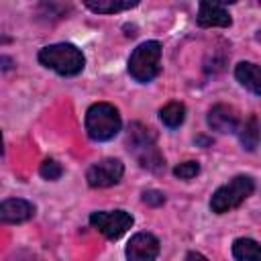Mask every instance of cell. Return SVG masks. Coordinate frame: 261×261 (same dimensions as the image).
Segmentation results:
<instances>
[{
  "instance_id": "6da1fadb",
  "label": "cell",
  "mask_w": 261,
  "mask_h": 261,
  "mask_svg": "<svg viewBox=\"0 0 261 261\" xmlns=\"http://www.w3.org/2000/svg\"><path fill=\"white\" fill-rule=\"evenodd\" d=\"M157 137L153 133V128L141 124V122H133L130 128H128V151L137 157L139 165L145 167V169H151V171H159L163 169L165 161H163V155L159 153L157 145H155Z\"/></svg>"
},
{
  "instance_id": "7a4b0ae2",
  "label": "cell",
  "mask_w": 261,
  "mask_h": 261,
  "mask_svg": "<svg viewBox=\"0 0 261 261\" xmlns=\"http://www.w3.org/2000/svg\"><path fill=\"white\" fill-rule=\"evenodd\" d=\"M39 61L59 75H77L84 71L86 57L71 43H53L39 51Z\"/></svg>"
},
{
  "instance_id": "3957f363",
  "label": "cell",
  "mask_w": 261,
  "mask_h": 261,
  "mask_svg": "<svg viewBox=\"0 0 261 261\" xmlns=\"http://www.w3.org/2000/svg\"><path fill=\"white\" fill-rule=\"evenodd\" d=\"M120 114L108 102H96L86 112V133L94 141H110L120 130Z\"/></svg>"
},
{
  "instance_id": "277c9868",
  "label": "cell",
  "mask_w": 261,
  "mask_h": 261,
  "mask_svg": "<svg viewBox=\"0 0 261 261\" xmlns=\"http://www.w3.org/2000/svg\"><path fill=\"white\" fill-rule=\"evenodd\" d=\"M159 61H161V45L157 41H145L130 53L128 73L135 82L149 84L159 73Z\"/></svg>"
},
{
  "instance_id": "5b68a950",
  "label": "cell",
  "mask_w": 261,
  "mask_h": 261,
  "mask_svg": "<svg viewBox=\"0 0 261 261\" xmlns=\"http://www.w3.org/2000/svg\"><path fill=\"white\" fill-rule=\"evenodd\" d=\"M255 190V181L249 175H237L224 186H220L210 198V210L216 214H224L237 206H241Z\"/></svg>"
},
{
  "instance_id": "8992f818",
  "label": "cell",
  "mask_w": 261,
  "mask_h": 261,
  "mask_svg": "<svg viewBox=\"0 0 261 261\" xmlns=\"http://www.w3.org/2000/svg\"><path fill=\"white\" fill-rule=\"evenodd\" d=\"M133 222L135 220L126 210H98L90 214V224L110 241L120 239Z\"/></svg>"
},
{
  "instance_id": "52a82bcc",
  "label": "cell",
  "mask_w": 261,
  "mask_h": 261,
  "mask_svg": "<svg viewBox=\"0 0 261 261\" xmlns=\"http://www.w3.org/2000/svg\"><path fill=\"white\" fill-rule=\"evenodd\" d=\"M122 173H124L122 161L114 159V157H106V159H100L88 167L86 179H88L90 188H110V186H116L120 181Z\"/></svg>"
},
{
  "instance_id": "ba28073f",
  "label": "cell",
  "mask_w": 261,
  "mask_h": 261,
  "mask_svg": "<svg viewBox=\"0 0 261 261\" xmlns=\"http://www.w3.org/2000/svg\"><path fill=\"white\" fill-rule=\"evenodd\" d=\"M126 261H155L159 255V241L151 232H137L126 245Z\"/></svg>"
},
{
  "instance_id": "9c48e42d",
  "label": "cell",
  "mask_w": 261,
  "mask_h": 261,
  "mask_svg": "<svg viewBox=\"0 0 261 261\" xmlns=\"http://www.w3.org/2000/svg\"><path fill=\"white\" fill-rule=\"evenodd\" d=\"M35 216V206L22 198H8L0 202V222L20 224Z\"/></svg>"
},
{
  "instance_id": "30bf717a",
  "label": "cell",
  "mask_w": 261,
  "mask_h": 261,
  "mask_svg": "<svg viewBox=\"0 0 261 261\" xmlns=\"http://www.w3.org/2000/svg\"><path fill=\"white\" fill-rule=\"evenodd\" d=\"M208 126L218 133H237L239 130V114L228 104H216L208 112Z\"/></svg>"
},
{
  "instance_id": "8fae6325",
  "label": "cell",
  "mask_w": 261,
  "mask_h": 261,
  "mask_svg": "<svg viewBox=\"0 0 261 261\" xmlns=\"http://www.w3.org/2000/svg\"><path fill=\"white\" fill-rule=\"evenodd\" d=\"M196 20L200 27H230L232 22L228 10L218 2H200Z\"/></svg>"
},
{
  "instance_id": "7c38bea8",
  "label": "cell",
  "mask_w": 261,
  "mask_h": 261,
  "mask_svg": "<svg viewBox=\"0 0 261 261\" xmlns=\"http://www.w3.org/2000/svg\"><path fill=\"white\" fill-rule=\"evenodd\" d=\"M234 77L239 80L241 86L249 88L253 94H261V71L259 65L253 61H241L234 67Z\"/></svg>"
},
{
  "instance_id": "4fadbf2b",
  "label": "cell",
  "mask_w": 261,
  "mask_h": 261,
  "mask_svg": "<svg viewBox=\"0 0 261 261\" xmlns=\"http://www.w3.org/2000/svg\"><path fill=\"white\" fill-rule=\"evenodd\" d=\"M232 255L237 261H259V243L249 237H241L232 243Z\"/></svg>"
},
{
  "instance_id": "5bb4252c",
  "label": "cell",
  "mask_w": 261,
  "mask_h": 261,
  "mask_svg": "<svg viewBox=\"0 0 261 261\" xmlns=\"http://www.w3.org/2000/svg\"><path fill=\"white\" fill-rule=\"evenodd\" d=\"M139 2L137 0H88L86 2V8H90L92 12H98V14H114V12H120V10H128V8H135Z\"/></svg>"
},
{
  "instance_id": "9a60e30c",
  "label": "cell",
  "mask_w": 261,
  "mask_h": 261,
  "mask_svg": "<svg viewBox=\"0 0 261 261\" xmlns=\"http://www.w3.org/2000/svg\"><path fill=\"white\" fill-rule=\"evenodd\" d=\"M239 139H241V145L247 149V151H255L257 145H259V120L257 116H249L245 120V124L239 128Z\"/></svg>"
},
{
  "instance_id": "2e32d148",
  "label": "cell",
  "mask_w": 261,
  "mask_h": 261,
  "mask_svg": "<svg viewBox=\"0 0 261 261\" xmlns=\"http://www.w3.org/2000/svg\"><path fill=\"white\" fill-rule=\"evenodd\" d=\"M159 118L167 128H177L186 118V106L181 102H169L159 110Z\"/></svg>"
},
{
  "instance_id": "e0dca14e",
  "label": "cell",
  "mask_w": 261,
  "mask_h": 261,
  "mask_svg": "<svg viewBox=\"0 0 261 261\" xmlns=\"http://www.w3.org/2000/svg\"><path fill=\"white\" fill-rule=\"evenodd\" d=\"M39 173H41V177H43V179L55 181V179H59V177H61L63 167H61L55 159H45V161L41 163V167H39Z\"/></svg>"
},
{
  "instance_id": "ac0fdd59",
  "label": "cell",
  "mask_w": 261,
  "mask_h": 261,
  "mask_svg": "<svg viewBox=\"0 0 261 261\" xmlns=\"http://www.w3.org/2000/svg\"><path fill=\"white\" fill-rule=\"evenodd\" d=\"M200 173V163L198 161H184L173 167V175L179 179H192Z\"/></svg>"
},
{
  "instance_id": "d6986e66",
  "label": "cell",
  "mask_w": 261,
  "mask_h": 261,
  "mask_svg": "<svg viewBox=\"0 0 261 261\" xmlns=\"http://www.w3.org/2000/svg\"><path fill=\"white\" fill-rule=\"evenodd\" d=\"M143 202L149 206H161L165 202V194L159 190H147V192H143Z\"/></svg>"
},
{
  "instance_id": "ffe728a7",
  "label": "cell",
  "mask_w": 261,
  "mask_h": 261,
  "mask_svg": "<svg viewBox=\"0 0 261 261\" xmlns=\"http://www.w3.org/2000/svg\"><path fill=\"white\" fill-rule=\"evenodd\" d=\"M184 261H208V259H206L202 253H198V251H190Z\"/></svg>"
},
{
  "instance_id": "44dd1931",
  "label": "cell",
  "mask_w": 261,
  "mask_h": 261,
  "mask_svg": "<svg viewBox=\"0 0 261 261\" xmlns=\"http://www.w3.org/2000/svg\"><path fill=\"white\" fill-rule=\"evenodd\" d=\"M4 151V141H2V133H0V153Z\"/></svg>"
}]
</instances>
